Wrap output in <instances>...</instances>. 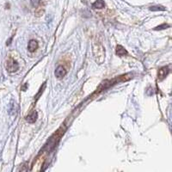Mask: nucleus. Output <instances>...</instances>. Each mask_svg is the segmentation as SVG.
Segmentation results:
<instances>
[{
  "instance_id": "obj_1",
  "label": "nucleus",
  "mask_w": 172,
  "mask_h": 172,
  "mask_svg": "<svg viewBox=\"0 0 172 172\" xmlns=\"http://www.w3.org/2000/svg\"><path fill=\"white\" fill-rule=\"evenodd\" d=\"M65 131H66V128H63V126H61L51 138L49 140H48L47 144L45 145V147H44V150H46L47 151H50L52 150H53L54 148L57 146L58 143L59 142L61 137L64 135L65 133Z\"/></svg>"
},
{
  "instance_id": "obj_2",
  "label": "nucleus",
  "mask_w": 172,
  "mask_h": 172,
  "mask_svg": "<svg viewBox=\"0 0 172 172\" xmlns=\"http://www.w3.org/2000/svg\"><path fill=\"white\" fill-rule=\"evenodd\" d=\"M6 69L10 73H14L19 69V65L17 64V61H15L13 59L10 58L6 61Z\"/></svg>"
},
{
  "instance_id": "obj_3",
  "label": "nucleus",
  "mask_w": 172,
  "mask_h": 172,
  "mask_svg": "<svg viewBox=\"0 0 172 172\" xmlns=\"http://www.w3.org/2000/svg\"><path fill=\"white\" fill-rule=\"evenodd\" d=\"M66 73L67 72L63 66H59L54 72V75L57 78H62L66 75Z\"/></svg>"
},
{
  "instance_id": "obj_4",
  "label": "nucleus",
  "mask_w": 172,
  "mask_h": 172,
  "mask_svg": "<svg viewBox=\"0 0 172 172\" xmlns=\"http://www.w3.org/2000/svg\"><path fill=\"white\" fill-rule=\"evenodd\" d=\"M37 117H38V114L37 112L35 110V111H32L31 113H29L27 116H26V121L28 123H35L37 120Z\"/></svg>"
},
{
  "instance_id": "obj_5",
  "label": "nucleus",
  "mask_w": 172,
  "mask_h": 172,
  "mask_svg": "<svg viewBox=\"0 0 172 172\" xmlns=\"http://www.w3.org/2000/svg\"><path fill=\"white\" fill-rule=\"evenodd\" d=\"M169 73H170V70H169L168 67H166V66L162 67V68L159 70V72H158V79H159L160 81L164 80V79L167 77V75L169 74Z\"/></svg>"
},
{
  "instance_id": "obj_6",
  "label": "nucleus",
  "mask_w": 172,
  "mask_h": 172,
  "mask_svg": "<svg viewBox=\"0 0 172 172\" xmlns=\"http://www.w3.org/2000/svg\"><path fill=\"white\" fill-rule=\"evenodd\" d=\"M39 45H38V42L35 41V40H30L28 41V50L31 52H35V50L38 48Z\"/></svg>"
},
{
  "instance_id": "obj_7",
  "label": "nucleus",
  "mask_w": 172,
  "mask_h": 172,
  "mask_svg": "<svg viewBox=\"0 0 172 172\" xmlns=\"http://www.w3.org/2000/svg\"><path fill=\"white\" fill-rule=\"evenodd\" d=\"M115 52H116V54H117L118 56H121V57L125 56V55L127 54V51L122 46H121V45H118V46L116 47Z\"/></svg>"
},
{
  "instance_id": "obj_8",
  "label": "nucleus",
  "mask_w": 172,
  "mask_h": 172,
  "mask_svg": "<svg viewBox=\"0 0 172 172\" xmlns=\"http://www.w3.org/2000/svg\"><path fill=\"white\" fill-rule=\"evenodd\" d=\"M104 6H105V3L102 0H97L92 4V7L94 9H102V8H104Z\"/></svg>"
},
{
  "instance_id": "obj_9",
  "label": "nucleus",
  "mask_w": 172,
  "mask_h": 172,
  "mask_svg": "<svg viewBox=\"0 0 172 172\" xmlns=\"http://www.w3.org/2000/svg\"><path fill=\"white\" fill-rule=\"evenodd\" d=\"M150 10L151 11H157V10H165V8L162 6H152L150 8Z\"/></svg>"
},
{
  "instance_id": "obj_10",
  "label": "nucleus",
  "mask_w": 172,
  "mask_h": 172,
  "mask_svg": "<svg viewBox=\"0 0 172 172\" xmlns=\"http://www.w3.org/2000/svg\"><path fill=\"white\" fill-rule=\"evenodd\" d=\"M170 27V25L166 24V23H164V24L160 25V26H157V27H156L154 29L155 30H162V29H164V28H169Z\"/></svg>"
},
{
  "instance_id": "obj_11",
  "label": "nucleus",
  "mask_w": 172,
  "mask_h": 172,
  "mask_svg": "<svg viewBox=\"0 0 172 172\" xmlns=\"http://www.w3.org/2000/svg\"><path fill=\"white\" fill-rule=\"evenodd\" d=\"M30 2H31L32 5H33L34 7H38V6L41 4V0H30Z\"/></svg>"
}]
</instances>
